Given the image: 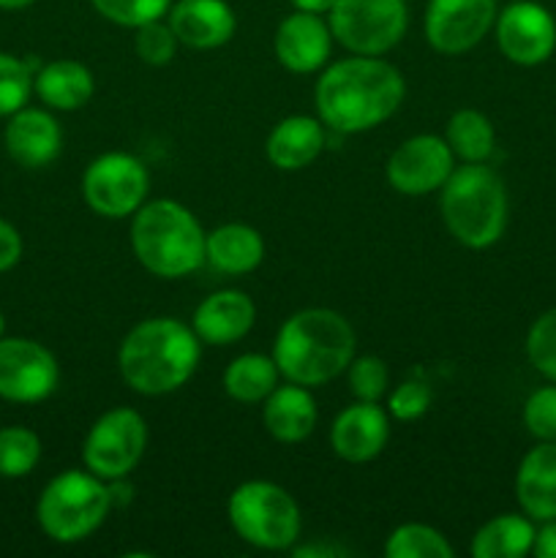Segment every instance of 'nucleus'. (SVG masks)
Returning a JSON list of instances; mask_svg holds the SVG:
<instances>
[{
  "label": "nucleus",
  "mask_w": 556,
  "mask_h": 558,
  "mask_svg": "<svg viewBox=\"0 0 556 558\" xmlns=\"http://www.w3.org/2000/svg\"><path fill=\"white\" fill-rule=\"evenodd\" d=\"M93 9L104 20L114 22L123 27H142L147 22L164 20L172 9V0H90Z\"/></svg>",
  "instance_id": "nucleus-31"
},
{
  "label": "nucleus",
  "mask_w": 556,
  "mask_h": 558,
  "mask_svg": "<svg viewBox=\"0 0 556 558\" xmlns=\"http://www.w3.org/2000/svg\"><path fill=\"white\" fill-rule=\"evenodd\" d=\"M387 558H450L452 545L445 534L425 523H403L387 537Z\"/></svg>",
  "instance_id": "nucleus-29"
},
{
  "label": "nucleus",
  "mask_w": 556,
  "mask_h": 558,
  "mask_svg": "<svg viewBox=\"0 0 556 558\" xmlns=\"http://www.w3.org/2000/svg\"><path fill=\"white\" fill-rule=\"evenodd\" d=\"M496 44L510 63L540 65L556 49V22L532 0L510 3L496 16Z\"/></svg>",
  "instance_id": "nucleus-14"
},
{
  "label": "nucleus",
  "mask_w": 556,
  "mask_h": 558,
  "mask_svg": "<svg viewBox=\"0 0 556 558\" xmlns=\"http://www.w3.org/2000/svg\"><path fill=\"white\" fill-rule=\"evenodd\" d=\"M349 556V550L343 545H303V548H294V558H341Z\"/></svg>",
  "instance_id": "nucleus-39"
},
{
  "label": "nucleus",
  "mask_w": 556,
  "mask_h": 558,
  "mask_svg": "<svg viewBox=\"0 0 556 558\" xmlns=\"http://www.w3.org/2000/svg\"><path fill=\"white\" fill-rule=\"evenodd\" d=\"M63 131L58 120L44 109L22 107L5 125V150L20 167L41 169L58 158Z\"/></svg>",
  "instance_id": "nucleus-19"
},
{
  "label": "nucleus",
  "mask_w": 556,
  "mask_h": 558,
  "mask_svg": "<svg viewBox=\"0 0 556 558\" xmlns=\"http://www.w3.org/2000/svg\"><path fill=\"white\" fill-rule=\"evenodd\" d=\"M234 532L262 550L292 548L300 537V507L281 485L251 480L238 485L227 501Z\"/></svg>",
  "instance_id": "nucleus-7"
},
{
  "label": "nucleus",
  "mask_w": 556,
  "mask_h": 558,
  "mask_svg": "<svg viewBox=\"0 0 556 558\" xmlns=\"http://www.w3.org/2000/svg\"><path fill=\"white\" fill-rule=\"evenodd\" d=\"M390 439L387 412L374 401H358L343 409L330 428V445L349 463L374 461Z\"/></svg>",
  "instance_id": "nucleus-15"
},
{
  "label": "nucleus",
  "mask_w": 556,
  "mask_h": 558,
  "mask_svg": "<svg viewBox=\"0 0 556 558\" xmlns=\"http://www.w3.org/2000/svg\"><path fill=\"white\" fill-rule=\"evenodd\" d=\"M330 16V33L352 54L390 52L407 33V3L403 0H336Z\"/></svg>",
  "instance_id": "nucleus-8"
},
{
  "label": "nucleus",
  "mask_w": 556,
  "mask_h": 558,
  "mask_svg": "<svg viewBox=\"0 0 556 558\" xmlns=\"http://www.w3.org/2000/svg\"><path fill=\"white\" fill-rule=\"evenodd\" d=\"M265 428L273 439L283 441V445H298V441L309 439L316 428V403L309 387L289 385L276 387L270 396L265 398Z\"/></svg>",
  "instance_id": "nucleus-21"
},
{
  "label": "nucleus",
  "mask_w": 556,
  "mask_h": 558,
  "mask_svg": "<svg viewBox=\"0 0 556 558\" xmlns=\"http://www.w3.org/2000/svg\"><path fill=\"white\" fill-rule=\"evenodd\" d=\"M527 354L540 374L556 381V308L534 319L527 336Z\"/></svg>",
  "instance_id": "nucleus-33"
},
{
  "label": "nucleus",
  "mask_w": 556,
  "mask_h": 558,
  "mask_svg": "<svg viewBox=\"0 0 556 558\" xmlns=\"http://www.w3.org/2000/svg\"><path fill=\"white\" fill-rule=\"evenodd\" d=\"M200 343L194 327L180 319L156 316L140 322L120 343V376L140 396H167L194 376Z\"/></svg>",
  "instance_id": "nucleus-2"
},
{
  "label": "nucleus",
  "mask_w": 556,
  "mask_h": 558,
  "mask_svg": "<svg viewBox=\"0 0 556 558\" xmlns=\"http://www.w3.org/2000/svg\"><path fill=\"white\" fill-rule=\"evenodd\" d=\"M265 150L273 167L298 172L314 163L325 150V125L309 114H292L270 131Z\"/></svg>",
  "instance_id": "nucleus-22"
},
{
  "label": "nucleus",
  "mask_w": 556,
  "mask_h": 558,
  "mask_svg": "<svg viewBox=\"0 0 556 558\" xmlns=\"http://www.w3.org/2000/svg\"><path fill=\"white\" fill-rule=\"evenodd\" d=\"M349 376V390L358 401H374L379 403L385 398L387 385H390V374H387L385 360H379L376 354H363V357L349 363L347 368Z\"/></svg>",
  "instance_id": "nucleus-32"
},
{
  "label": "nucleus",
  "mask_w": 556,
  "mask_h": 558,
  "mask_svg": "<svg viewBox=\"0 0 556 558\" xmlns=\"http://www.w3.org/2000/svg\"><path fill=\"white\" fill-rule=\"evenodd\" d=\"M532 554L537 558H556V521H545V526L534 532Z\"/></svg>",
  "instance_id": "nucleus-38"
},
{
  "label": "nucleus",
  "mask_w": 556,
  "mask_h": 558,
  "mask_svg": "<svg viewBox=\"0 0 556 558\" xmlns=\"http://www.w3.org/2000/svg\"><path fill=\"white\" fill-rule=\"evenodd\" d=\"M439 207L447 232L467 248H488L507 227L505 183L483 161L452 169L442 185Z\"/></svg>",
  "instance_id": "nucleus-5"
},
{
  "label": "nucleus",
  "mask_w": 556,
  "mask_h": 558,
  "mask_svg": "<svg viewBox=\"0 0 556 558\" xmlns=\"http://www.w3.org/2000/svg\"><path fill=\"white\" fill-rule=\"evenodd\" d=\"M112 490L107 480L96 477L93 472H69L58 474L41 490L36 505V518L41 532L60 545L80 543L90 537L112 510Z\"/></svg>",
  "instance_id": "nucleus-6"
},
{
  "label": "nucleus",
  "mask_w": 556,
  "mask_h": 558,
  "mask_svg": "<svg viewBox=\"0 0 556 558\" xmlns=\"http://www.w3.org/2000/svg\"><path fill=\"white\" fill-rule=\"evenodd\" d=\"M3 330H5V319H3V314H0V338H3Z\"/></svg>",
  "instance_id": "nucleus-42"
},
{
  "label": "nucleus",
  "mask_w": 556,
  "mask_h": 558,
  "mask_svg": "<svg viewBox=\"0 0 556 558\" xmlns=\"http://www.w3.org/2000/svg\"><path fill=\"white\" fill-rule=\"evenodd\" d=\"M150 174L131 153H104L87 163L82 174V196L87 207L104 218L134 216L147 199Z\"/></svg>",
  "instance_id": "nucleus-10"
},
{
  "label": "nucleus",
  "mask_w": 556,
  "mask_h": 558,
  "mask_svg": "<svg viewBox=\"0 0 556 558\" xmlns=\"http://www.w3.org/2000/svg\"><path fill=\"white\" fill-rule=\"evenodd\" d=\"M265 259V240L249 223H223L205 240V262L223 276H245Z\"/></svg>",
  "instance_id": "nucleus-23"
},
{
  "label": "nucleus",
  "mask_w": 556,
  "mask_h": 558,
  "mask_svg": "<svg viewBox=\"0 0 556 558\" xmlns=\"http://www.w3.org/2000/svg\"><path fill=\"white\" fill-rule=\"evenodd\" d=\"M41 461V439L31 428L9 425L0 428V477H27Z\"/></svg>",
  "instance_id": "nucleus-28"
},
{
  "label": "nucleus",
  "mask_w": 556,
  "mask_h": 558,
  "mask_svg": "<svg viewBox=\"0 0 556 558\" xmlns=\"http://www.w3.org/2000/svg\"><path fill=\"white\" fill-rule=\"evenodd\" d=\"M445 140L450 145L452 156H461L463 161L478 163L485 161L494 153L496 134L494 125H491V120L483 112H478V109H461V112H456L447 120Z\"/></svg>",
  "instance_id": "nucleus-27"
},
{
  "label": "nucleus",
  "mask_w": 556,
  "mask_h": 558,
  "mask_svg": "<svg viewBox=\"0 0 556 558\" xmlns=\"http://www.w3.org/2000/svg\"><path fill=\"white\" fill-rule=\"evenodd\" d=\"M33 0H0V9L5 11H16V9H25V5H31Z\"/></svg>",
  "instance_id": "nucleus-41"
},
{
  "label": "nucleus",
  "mask_w": 556,
  "mask_h": 558,
  "mask_svg": "<svg viewBox=\"0 0 556 558\" xmlns=\"http://www.w3.org/2000/svg\"><path fill=\"white\" fill-rule=\"evenodd\" d=\"M22 256V238L9 221L0 218V272L11 270Z\"/></svg>",
  "instance_id": "nucleus-37"
},
{
  "label": "nucleus",
  "mask_w": 556,
  "mask_h": 558,
  "mask_svg": "<svg viewBox=\"0 0 556 558\" xmlns=\"http://www.w3.org/2000/svg\"><path fill=\"white\" fill-rule=\"evenodd\" d=\"M147 447V425L134 409H109L93 423L82 445V461L87 472L107 483L129 477L142 461Z\"/></svg>",
  "instance_id": "nucleus-9"
},
{
  "label": "nucleus",
  "mask_w": 556,
  "mask_h": 558,
  "mask_svg": "<svg viewBox=\"0 0 556 558\" xmlns=\"http://www.w3.org/2000/svg\"><path fill=\"white\" fill-rule=\"evenodd\" d=\"M452 174V150L445 136L420 134L401 142L387 161V180L398 194L425 196Z\"/></svg>",
  "instance_id": "nucleus-13"
},
{
  "label": "nucleus",
  "mask_w": 556,
  "mask_h": 558,
  "mask_svg": "<svg viewBox=\"0 0 556 558\" xmlns=\"http://www.w3.org/2000/svg\"><path fill=\"white\" fill-rule=\"evenodd\" d=\"M354 357V330L330 308H305L289 316L273 343L278 374L303 387L341 376Z\"/></svg>",
  "instance_id": "nucleus-3"
},
{
  "label": "nucleus",
  "mask_w": 556,
  "mask_h": 558,
  "mask_svg": "<svg viewBox=\"0 0 556 558\" xmlns=\"http://www.w3.org/2000/svg\"><path fill=\"white\" fill-rule=\"evenodd\" d=\"M36 60H20L0 52V118H11L27 104L36 76Z\"/></svg>",
  "instance_id": "nucleus-30"
},
{
  "label": "nucleus",
  "mask_w": 556,
  "mask_h": 558,
  "mask_svg": "<svg viewBox=\"0 0 556 558\" xmlns=\"http://www.w3.org/2000/svg\"><path fill=\"white\" fill-rule=\"evenodd\" d=\"M169 27L191 49L223 47L234 36V11L227 0H178L169 9Z\"/></svg>",
  "instance_id": "nucleus-18"
},
{
  "label": "nucleus",
  "mask_w": 556,
  "mask_h": 558,
  "mask_svg": "<svg viewBox=\"0 0 556 558\" xmlns=\"http://www.w3.org/2000/svg\"><path fill=\"white\" fill-rule=\"evenodd\" d=\"M254 319V300L238 289H223V292L210 294L196 305L191 327L200 336V341L213 343V347H229V343L249 336Z\"/></svg>",
  "instance_id": "nucleus-17"
},
{
  "label": "nucleus",
  "mask_w": 556,
  "mask_h": 558,
  "mask_svg": "<svg viewBox=\"0 0 556 558\" xmlns=\"http://www.w3.org/2000/svg\"><path fill=\"white\" fill-rule=\"evenodd\" d=\"M178 36L169 25H164L161 20L147 22V25L136 27L134 49L140 54L142 63L147 65H167L174 58V49H178Z\"/></svg>",
  "instance_id": "nucleus-34"
},
{
  "label": "nucleus",
  "mask_w": 556,
  "mask_h": 558,
  "mask_svg": "<svg viewBox=\"0 0 556 558\" xmlns=\"http://www.w3.org/2000/svg\"><path fill=\"white\" fill-rule=\"evenodd\" d=\"M496 22V0H428L425 38L442 54L478 47Z\"/></svg>",
  "instance_id": "nucleus-12"
},
{
  "label": "nucleus",
  "mask_w": 556,
  "mask_h": 558,
  "mask_svg": "<svg viewBox=\"0 0 556 558\" xmlns=\"http://www.w3.org/2000/svg\"><path fill=\"white\" fill-rule=\"evenodd\" d=\"M60 368L55 354L31 338H0V398L38 403L55 392Z\"/></svg>",
  "instance_id": "nucleus-11"
},
{
  "label": "nucleus",
  "mask_w": 556,
  "mask_h": 558,
  "mask_svg": "<svg viewBox=\"0 0 556 558\" xmlns=\"http://www.w3.org/2000/svg\"><path fill=\"white\" fill-rule=\"evenodd\" d=\"M428 407H431V387L425 385L423 379H418V376H414V379L401 381V385L390 392V398H387V412H390L396 420H403V423L423 417V414L428 412Z\"/></svg>",
  "instance_id": "nucleus-36"
},
{
  "label": "nucleus",
  "mask_w": 556,
  "mask_h": 558,
  "mask_svg": "<svg viewBox=\"0 0 556 558\" xmlns=\"http://www.w3.org/2000/svg\"><path fill=\"white\" fill-rule=\"evenodd\" d=\"M333 33L330 25L322 20V14H309V11H294L287 20L278 25L276 41V58L283 69L294 71V74H311L319 71L330 58Z\"/></svg>",
  "instance_id": "nucleus-16"
},
{
  "label": "nucleus",
  "mask_w": 556,
  "mask_h": 558,
  "mask_svg": "<svg viewBox=\"0 0 556 558\" xmlns=\"http://www.w3.org/2000/svg\"><path fill=\"white\" fill-rule=\"evenodd\" d=\"M205 229L194 213L172 199L145 202L131 221V248L158 278H183L205 262Z\"/></svg>",
  "instance_id": "nucleus-4"
},
{
  "label": "nucleus",
  "mask_w": 556,
  "mask_h": 558,
  "mask_svg": "<svg viewBox=\"0 0 556 558\" xmlns=\"http://www.w3.org/2000/svg\"><path fill=\"white\" fill-rule=\"evenodd\" d=\"M93 87L96 85H93L90 69L76 60H52L33 76L36 96L49 109H60V112H74L85 107L93 96Z\"/></svg>",
  "instance_id": "nucleus-24"
},
{
  "label": "nucleus",
  "mask_w": 556,
  "mask_h": 558,
  "mask_svg": "<svg viewBox=\"0 0 556 558\" xmlns=\"http://www.w3.org/2000/svg\"><path fill=\"white\" fill-rule=\"evenodd\" d=\"M278 387V365L267 354H240L223 371V390L232 401L259 403Z\"/></svg>",
  "instance_id": "nucleus-25"
},
{
  "label": "nucleus",
  "mask_w": 556,
  "mask_h": 558,
  "mask_svg": "<svg viewBox=\"0 0 556 558\" xmlns=\"http://www.w3.org/2000/svg\"><path fill=\"white\" fill-rule=\"evenodd\" d=\"M534 526L521 515H499L472 539L474 558H521L532 550Z\"/></svg>",
  "instance_id": "nucleus-26"
},
{
  "label": "nucleus",
  "mask_w": 556,
  "mask_h": 558,
  "mask_svg": "<svg viewBox=\"0 0 556 558\" xmlns=\"http://www.w3.org/2000/svg\"><path fill=\"white\" fill-rule=\"evenodd\" d=\"M521 510L534 521H556V441H540L523 456L516 477Z\"/></svg>",
  "instance_id": "nucleus-20"
},
{
  "label": "nucleus",
  "mask_w": 556,
  "mask_h": 558,
  "mask_svg": "<svg viewBox=\"0 0 556 558\" xmlns=\"http://www.w3.org/2000/svg\"><path fill=\"white\" fill-rule=\"evenodd\" d=\"M294 11H309V14H327L336 0H289Z\"/></svg>",
  "instance_id": "nucleus-40"
},
{
  "label": "nucleus",
  "mask_w": 556,
  "mask_h": 558,
  "mask_svg": "<svg viewBox=\"0 0 556 558\" xmlns=\"http://www.w3.org/2000/svg\"><path fill=\"white\" fill-rule=\"evenodd\" d=\"M523 423L540 441H556V387H540L523 407Z\"/></svg>",
  "instance_id": "nucleus-35"
},
{
  "label": "nucleus",
  "mask_w": 556,
  "mask_h": 558,
  "mask_svg": "<svg viewBox=\"0 0 556 558\" xmlns=\"http://www.w3.org/2000/svg\"><path fill=\"white\" fill-rule=\"evenodd\" d=\"M403 76L387 60L354 54L322 71L314 87L322 123L341 134H360L385 123L403 101Z\"/></svg>",
  "instance_id": "nucleus-1"
}]
</instances>
